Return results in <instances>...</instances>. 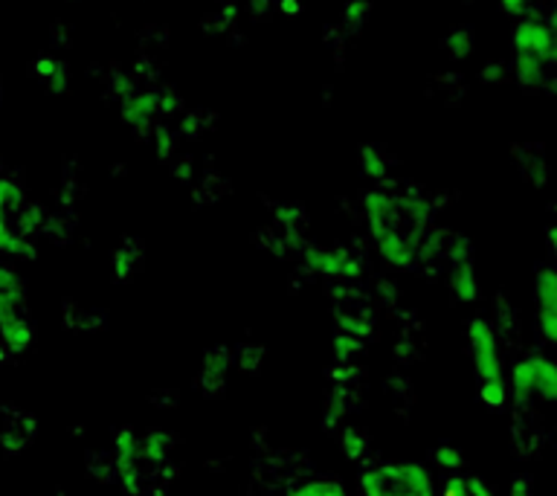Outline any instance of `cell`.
Listing matches in <instances>:
<instances>
[{
  "label": "cell",
  "instance_id": "18",
  "mask_svg": "<svg viewBox=\"0 0 557 496\" xmlns=\"http://www.w3.org/2000/svg\"><path fill=\"white\" fill-rule=\"evenodd\" d=\"M442 496H494V491H491L479 476L450 473L442 487Z\"/></svg>",
  "mask_w": 557,
  "mask_h": 496
},
{
  "label": "cell",
  "instance_id": "24",
  "mask_svg": "<svg viewBox=\"0 0 557 496\" xmlns=\"http://www.w3.org/2000/svg\"><path fill=\"white\" fill-rule=\"evenodd\" d=\"M360 165H363L366 177H372V181H381L383 186H386V163H383L381 154H377L372 146L360 148Z\"/></svg>",
  "mask_w": 557,
  "mask_h": 496
},
{
  "label": "cell",
  "instance_id": "3",
  "mask_svg": "<svg viewBox=\"0 0 557 496\" xmlns=\"http://www.w3.org/2000/svg\"><path fill=\"white\" fill-rule=\"evenodd\" d=\"M468 348L476 372L479 398L487 409H503L508 404V377H505L503 348L496 337L494 322L485 317H473L468 322Z\"/></svg>",
  "mask_w": 557,
  "mask_h": 496
},
{
  "label": "cell",
  "instance_id": "9",
  "mask_svg": "<svg viewBox=\"0 0 557 496\" xmlns=\"http://www.w3.org/2000/svg\"><path fill=\"white\" fill-rule=\"evenodd\" d=\"M305 268L317 276L334 278V282H357L363 276V264L348 247H320V244H305L302 247Z\"/></svg>",
  "mask_w": 557,
  "mask_h": 496
},
{
  "label": "cell",
  "instance_id": "23",
  "mask_svg": "<svg viewBox=\"0 0 557 496\" xmlns=\"http://www.w3.org/2000/svg\"><path fill=\"white\" fill-rule=\"evenodd\" d=\"M435 464L447 473H459L465 470V452L459 447H453V444H442V447H435Z\"/></svg>",
  "mask_w": 557,
  "mask_h": 496
},
{
  "label": "cell",
  "instance_id": "6",
  "mask_svg": "<svg viewBox=\"0 0 557 496\" xmlns=\"http://www.w3.org/2000/svg\"><path fill=\"white\" fill-rule=\"evenodd\" d=\"M331 311L339 325V334H351L357 339L374 337L377 328V305L372 294L355 282H343L331 290Z\"/></svg>",
  "mask_w": 557,
  "mask_h": 496
},
{
  "label": "cell",
  "instance_id": "12",
  "mask_svg": "<svg viewBox=\"0 0 557 496\" xmlns=\"http://www.w3.org/2000/svg\"><path fill=\"white\" fill-rule=\"evenodd\" d=\"M534 305H537L540 334L548 346L557 343V270L540 268L534 276Z\"/></svg>",
  "mask_w": 557,
  "mask_h": 496
},
{
  "label": "cell",
  "instance_id": "8",
  "mask_svg": "<svg viewBox=\"0 0 557 496\" xmlns=\"http://www.w3.org/2000/svg\"><path fill=\"white\" fill-rule=\"evenodd\" d=\"M113 473L125 494L139 496L146 491V461L139 456V435L131 426L113 435Z\"/></svg>",
  "mask_w": 557,
  "mask_h": 496
},
{
  "label": "cell",
  "instance_id": "20",
  "mask_svg": "<svg viewBox=\"0 0 557 496\" xmlns=\"http://www.w3.org/2000/svg\"><path fill=\"white\" fill-rule=\"evenodd\" d=\"M287 496H351L348 487L339 479H308L302 485H296L287 491Z\"/></svg>",
  "mask_w": 557,
  "mask_h": 496
},
{
  "label": "cell",
  "instance_id": "15",
  "mask_svg": "<svg viewBox=\"0 0 557 496\" xmlns=\"http://www.w3.org/2000/svg\"><path fill=\"white\" fill-rule=\"evenodd\" d=\"M548 64L540 61L537 55H529V52H513V76L522 87H540L543 78H546Z\"/></svg>",
  "mask_w": 557,
  "mask_h": 496
},
{
  "label": "cell",
  "instance_id": "11",
  "mask_svg": "<svg viewBox=\"0 0 557 496\" xmlns=\"http://www.w3.org/2000/svg\"><path fill=\"white\" fill-rule=\"evenodd\" d=\"M513 52H529L546 61L548 67L557 61V35L552 24L540 21V17H522L520 24L513 26Z\"/></svg>",
  "mask_w": 557,
  "mask_h": 496
},
{
  "label": "cell",
  "instance_id": "16",
  "mask_svg": "<svg viewBox=\"0 0 557 496\" xmlns=\"http://www.w3.org/2000/svg\"><path fill=\"white\" fill-rule=\"evenodd\" d=\"M172 450V435L163 430H151V433L139 435V456L146 464H163Z\"/></svg>",
  "mask_w": 557,
  "mask_h": 496
},
{
  "label": "cell",
  "instance_id": "31",
  "mask_svg": "<svg viewBox=\"0 0 557 496\" xmlns=\"http://www.w3.org/2000/svg\"><path fill=\"white\" fill-rule=\"evenodd\" d=\"M508 496H534V485L529 476H517L508 487Z\"/></svg>",
  "mask_w": 557,
  "mask_h": 496
},
{
  "label": "cell",
  "instance_id": "25",
  "mask_svg": "<svg viewBox=\"0 0 557 496\" xmlns=\"http://www.w3.org/2000/svg\"><path fill=\"white\" fill-rule=\"evenodd\" d=\"M444 47H447V52H450L453 59L461 61L465 55H470V50H473V35H470L468 29H456V33L447 38V44H444Z\"/></svg>",
  "mask_w": 557,
  "mask_h": 496
},
{
  "label": "cell",
  "instance_id": "33",
  "mask_svg": "<svg viewBox=\"0 0 557 496\" xmlns=\"http://www.w3.org/2000/svg\"><path fill=\"white\" fill-rule=\"evenodd\" d=\"M7 348H3V343H0V363H3V360H7Z\"/></svg>",
  "mask_w": 557,
  "mask_h": 496
},
{
  "label": "cell",
  "instance_id": "7",
  "mask_svg": "<svg viewBox=\"0 0 557 496\" xmlns=\"http://www.w3.org/2000/svg\"><path fill=\"white\" fill-rule=\"evenodd\" d=\"M508 389L517 407H529L534 398L552 404L557 398V363L548 355L520 357L511 369Z\"/></svg>",
  "mask_w": 557,
  "mask_h": 496
},
{
  "label": "cell",
  "instance_id": "1",
  "mask_svg": "<svg viewBox=\"0 0 557 496\" xmlns=\"http://www.w3.org/2000/svg\"><path fill=\"white\" fill-rule=\"evenodd\" d=\"M363 209L377 256L395 270L416 268L421 247L430 238V200L404 191L372 189L363 195Z\"/></svg>",
  "mask_w": 557,
  "mask_h": 496
},
{
  "label": "cell",
  "instance_id": "14",
  "mask_svg": "<svg viewBox=\"0 0 557 496\" xmlns=\"http://www.w3.org/2000/svg\"><path fill=\"white\" fill-rule=\"evenodd\" d=\"M230 365H233V351L226 346H215L209 348L207 355H203V363H200V374L198 383L203 395L209 398H215L221 392L226 389V381H230Z\"/></svg>",
  "mask_w": 557,
  "mask_h": 496
},
{
  "label": "cell",
  "instance_id": "4",
  "mask_svg": "<svg viewBox=\"0 0 557 496\" xmlns=\"http://www.w3.org/2000/svg\"><path fill=\"white\" fill-rule=\"evenodd\" d=\"M0 343L7 355H24L33 346L26 282L9 264H0Z\"/></svg>",
  "mask_w": 557,
  "mask_h": 496
},
{
  "label": "cell",
  "instance_id": "17",
  "mask_svg": "<svg viewBox=\"0 0 557 496\" xmlns=\"http://www.w3.org/2000/svg\"><path fill=\"white\" fill-rule=\"evenodd\" d=\"M139 261H143V247H137V241L131 238L113 252V278L116 282H128L134 273L139 270Z\"/></svg>",
  "mask_w": 557,
  "mask_h": 496
},
{
  "label": "cell",
  "instance_id": "27",
  "mask_svg": "<svg viewBox=\"0 0 557 496\" xmlns=\"http://www.w3.org/2000/svg\"><path fill=\"white\" fill-rule=\"evenodd\" d=\"M261 360H264V346H244L242 351H238V365H242L244 372H256L261 365Z\"/></svg>",
  "mask_w": 557,
  "mask_h": 496
},
{
  "label": "cell",
  "instance_id": "2",
  "mask_svg": "<svg viewBox=\"0 0 557 496\" xmlns=\"http://www.w3.org/2000/svg\"><path fill=\"white\" fill-rule=\"evenodd\" d=\"M44 226V212L9 177H0V252L12 259H35V235Z\"/></svg>",
  "mask_w": 557,
  "mask_h": 496
},
{
  "label": "cell",
  "instance_id": "32",
  "mask_svg": "<svg viewBox=\"0 0 557 496\" xmlns=\"http://www.w3.org/2000/svg\"><path fill=\"white\" fill-rule=\"evenodd\" d=\"M278 7H282V12H287V15H296V12H299V3H296V0H282Z\"/></svg>",
  "mask_w": 557,
  "mask_h": 496
},
{
  "label": "cell",
  "instance_id": "26",
  "mask_svg": "<svg viewBox=\"0 0 557 496\" xmlns=\"http://www.w3.org/2000/svg\"><path fill=\"white\" fill-rule=\"evenodd\" d=\"M360 348H363V339L351 337V334H337L334 337V357H337L339 363H348Z\"/></svg>",
  "mask_w": 557,
  "mask_h": 496
},
{
  "label": "cell",
  "instance_id": "10",
  "mask_svg": "<svg viewBox=\"0 0 557 496\" xmlns=\"http://www.w3.org/2000/svg\"><path fill=\"white\" fill-rule=\"evenodd\" d=\"M444 259H447V285H450V294L456 296L459 302H476V261H473V250H470L468 238L456 235L450 247L444 250Z\"/></svg>",
  "mask_w": 557,
  "mask_h": 496
},
{
  "label": "cell",
  "instance_id": "5",
  "mask_svg": "<svg viewBox=\"0 0 557 496\" xmlns=\"http://www.w3.org/2000/svg\"><path fill=\"white\" fill-rule=\"evenodd\" d=\"M363 496H438L430 468L418 461H381L360 473Z\"/></svg>",
  "mask_w": 557,
  "mask_h": 496
},
{
  "label": "cell",
  "instance_id": "21",
  "mask_svg": "<svg viewBox=\"0 0 557 496\" xmlns=\"http://www.w3.org/2000/svg\"><path fill=\"white\" fill-rule=\"evenodd\" d=\"M339 442H343V452H346V459H351V461H360L366 452H369V438H366L363 430H357V426H343Z\"/></svg>",
  "mask_w": 557,
  "mask_h": 496
},
{
  "label": "cell",
  "instance_id": "22",
  "mask_svg": "<svg viewBox=\"0 0 557 496\" xmlns=\"http://www.w3.org/2000/svg\"><path fill=\"white\" fill-rule=\"evenodd\" d=\"M102 322H104L102 313L96 317V313H90V308H70L67 305V311H64V325L73 331H94L99 328Z\"/></svg>",
  "mask_w": 557,
  "mask_h": 496
},
{
  "label": "cell",
  "instance_id": "13",
  "mask_svg": "<svg viewBox=\"0 0 557 496\" xmlns=\"http://www.w3.org/2000/svg\"><path fill=\"white\" fill-rule=\"evenodd\" d=\"M35 433H38V421H35V416H29V412L15 407L3 409V421H0V447H3L9 456L24 452L26 447L33 444Z\"/></svg>",
  "mask_w": 557,
  "mask_h": 496
},
{
  "label": "cell",
  "instance_id": "29",
  "mask_svg": "<svg viewBox=\"0 0 557 496\" xmlns=\"http://www.w3.org/2000/svg\"><path fill=\"white\" fill-rule=\"evenodd\" d=\"M531 3H534V0H499V7H503L505 15H513V17L525 15Z\"/></svg>",
  "mask_w": 557,
  "mask_h": 496
},
{
  "label": "cell",
  "instance_id": "28",
  "mask_svg": "<svg viewBox=\"0 0 557 496\" xmlns=\"http://www.w3.org/2000/svg\"><path fill=\"white\" fill-rule=\"evenodd\" d=\"M47 87H50V94H64V90H67L70 87V70H67V64H61L59 61V67L52 70V76L47 78Z\"/></svg>",
  "mask_w": 557,
  "mask_h": 496
},
{
  "label": "cell",
  "instance_id": "30",
  "mask_svg": "<svg viewBox=\"0 0 557 496\" xmlns=\"http://www.w3.org/2000/svg\"><path fill=\"white\" fill-rule=\"evenodd\" d=\"M366 12H369V0H355V3H348L346 9V21H351V24H363Z\"/></svg>",
  "mask_w": 557,
  "mask_h": 496
},
{
  "label": "cell",
  "instance_id": "19",
  "mask_svg": "<svg viewBox=\"0 0 557 496\" xmlns=\"http://www.w3.org/2000/svg\"><path fill=\"white\" fill-rule=\"evenodd\" d=\"M157 102H160V99H157L154 94L131 96V99H125V104H122V120L131 122V125H146L148 116L154 113Z\"/></svg>",
  "mask_w": 557,
  "mask_h": 496
}]
</instances>
